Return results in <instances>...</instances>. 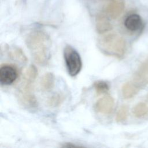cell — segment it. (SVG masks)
I'll return each instance as SVG.
<instances>
[{"instance_id":"15","label":"cell","mask_w":148,"mask_h":148,"mask_svg":"<svg viewBox=\"0 0 148 148\" xmlns=\"http://www.w3.org/2000/svg\"><path fill=\"white\" fill-rule=\"evenodd\" d=\"M94 87L98 94H102L107 92L109 91V86L108 84L102 80H98L94 83Z\"/></svg>"},{"instance_id":"10","label":"cell","mask_w":148,"mask_h":148,"mask_svg":"<svg viewBox=\"0 0 148 148\" xmlns=\"http://www.w3.org/2000/svg\"><path fill=\"white\" fill-rule=\"evenodd\" d=\"M55 84V76L51 72L45 73L40 81V87L43 91H49L53 89Z\"/></svg>"},{"instance_id":"7","label":"cell","mask_w":148,"mask_h":148,"mask_svg":"<svg viewBox=\"0 0 148 148\" xmlns=\"http://www.w3.org/2000/svg\"><path fill=\"white\" fill-rule=\"evenodd\" d=\"M124 24L128 30L131 32H136L141 29L143 25V22L139 15L131 14L125 18Z\"/></svg>"},{"instance_id":"2","label":"cell","mask_w":148,"mask_h":148,"mask_svg":"<svg viewBox=\"0 0 148 148\" xmlns=\"http://www.w3.org/2000/svg\"><path fill=\"white\" fill-rule=\"evenodd\" d=\"M37 75L32 71H25L21 84L18 88L17 94L20 103L29 108H36L37 100L32 91V84L34 82Z\"/></svg>"},{"instance_id":"1","label":"cell","mask_w":148,"mask_h":148,"mask_svg":"<svg viewBox=\"0 0 148 148\" xmlns=\"http://www.w3.org/2000/svg\"><path fill=\"white\" fill-rule=\"evenodd\" d=\"M25 43L34 61L39 65H46L50 58L49 36L43 31H34L27 35Z\"/></svg>"},{"instance_id":"16","label":"cell","mask_w":148,"mask_h":148,"mask_svg":"<svg viewBox=\"0 0 148 148\" xmlns=\"http://www.w3.org/2000/svg\"><path fill=\"white\" fill-rule=\"evenodd\" d=\"M148 112V108L143 103L138 104L133 109L134 114L138 117H140L145 114Z\"/></svg>"},{"instance_id":"13","label":"cell","mask_w":148,"mask_h":148,"mask_svg":"<svg viewBox=\"0 0 148 148\" xmlns=\"http://www.w3.org/2000/svg\"><path fill=\"white\" fill-rule=\"evenodd\" d=\"M65 99V95L61 92H57L47 99V104L50 107H57L63 102Z\"/></svg>"},{"instance_id":"8","label":"cell","mask_w":148,"mask_h":148,"mask_svg":"<svg viewBox=\"0 0 148 148\" xmlns=\"http://www.w3.org/2000/svg\"><path fill=\"white\" fill-rule=\"evenodd\" d=\"M124 3L122 1L114 0L107 6L106 10L108 14L111 18H116L121 13L124 9Z\"/></svg>"},{"instance_id":"17","label":"cell","mask_w":148,"mask_h":148,"mask_svg":"<svg viewBox=\"0 0 148 148\" xmlns=\"http://www.w3.org/2000/svg\"><path fill=\"white\" fill-rule=\"evenodd\" d=\"M127 108L125 106H121L116 114V120L117 122H121L125 120L127 116Z\"/></svg>"},{"instance_id":"9","label":"cell","mask_w":148,"mask_h":148,"mask_svg":"<svg viewBox=\"0 0 148 148\" xmlns=\"http://www.w3.org/2000/svg\"><path fill=\"white\" fill-rule=\"evenodd\" d=\"M112 25L108 18L104 14H99L96 18V28L99 34H103L112 29Z\"/></svg>"},{"instance_id":"11","label":"cell","mask_w":148,"mask_h":148,"mask_svg":"<svg viewBox=\"0 0 148 148\" xmlns=\"http://www.w3.org/2000/svg\"><path fill=\"white\" fill-rule=\"evenodd\" d=\"M9 56L13 60L25 63L27 61V57L24 53L23 51L18 47H12L8 49Z\"/></svg>"},{"instance_id":"14","label":"cell","mask_w":148,"mask_h":148,"mask_svg":"<svg viewBox=\"0 0 148 148\" xmlns=\"http://www.w3.org/2000/svg\"><path fill=\"white\" fill-rule=\"evenodd\" d=\"M137 92V88L134 84L127 83L122 87V94L124 98L132 97Z\"/></svg>"},{"instance_id":"5","label":"cell","mask_w":148,"mask_h":148,"mask_svg":"<svg viewBox=\"0 0 148 148\" xmlns=\"http://www.w3.org/2000/svg\"><path fill=\"white\" fill-rule=\"evenodd\" d=\"M17 69L11 65H2L0 68V82L2 85H10L17 77Z\"/></svg>"},{"instance_id":"12","label":"cell","mask_w":148,"mask_h":148,"mask_svg":"<svg viewBox=\"0 0 148 148\" xmlns=\"http://www.w3.org/2000/svg\"><path fill=\"white\" fill-rule=\"evenodd\" d=\"M135 80L139 83H148V62L142 65L136 74Z\"/></svg>"},{"instance_id":"4","label":"cell","mask_w":148,"mask_h":148,"mask_svg":"<svg viewBox=\"0 0 148 148\" xmlns=\"http://www.w3.org/2000/svg\"><path fill=\"white\" fill-rule=\"evenodd\" d=\"M64 58L69 75L71 76L78 75L82 68V59L78 52L71 46L67 45L64 49Z\"/></svg>"},{"instance_id":"6","label":"cell","mask_w":148,"mask_h":148,"mask_svg":"<svg viewBox=\"0 0 148 148\" xmlns=\"http://www.w3.org/2000/svg\"><path fill=\"white\" fill-rule=\"evenodd\" d=\"M114 105V101L113 97L109 95H106L96 102L95 109L99 113L109 114L113 111Z\"/></svg>"},{"instance_id":"3","label":"cell","mask_w":148,"mask_h":148,"mask_svg":"<svg viewBox=\"0 0 148 148\" xmlns=\"http://www.w3.org/2000/svg\"><path fill=\"white\" fill-rule=\"evenodd\" d=\"M99 48L106 54L118 58L125 51V42L123 38L116 34H108L101 36L98 42Z\"/></svg>"}]
</instances>
